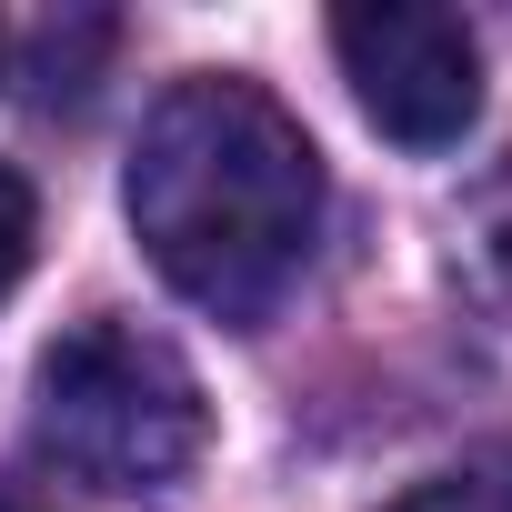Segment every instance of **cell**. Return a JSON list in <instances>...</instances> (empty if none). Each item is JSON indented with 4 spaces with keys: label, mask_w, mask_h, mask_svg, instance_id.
<instances>
[{
    "label": "cell",
    "mask_w": 512,
    "mask_h": 512,
    "mask_svg": "<svg viewBox=\"0 0 512 512\" xmlns=\"http://www.w3.org/2000/svg\"><path fill=\"white\" fill-rule=\"evenodd\" d=\"M322 201V151L262 81L191 71L151 101L131 151V231L191 312L231 332L272 322L312 272Z\"/></svg>",
    "instance_id": "obj_1"
},
{
    "label": "cell",
    "mask_w": 512,
    "mask_h": 512,
    "mask_svg": "<svg viewBox=\"0 0 512 512\" xmlns=\"http://www.w3.org/2000/svg\"><path fill=\"white\" fill-rule=\"evenodd\" d=\"M31 442L81 492H171L211 442V402H201V372L161 332L101 312L41 352Z\"/></svg>",
    "instance_id": "obj_2"
},
{
    "label": "cell",
    "mask_w": 512,
    "mask_h": 512,
    "mask_svg": "<svg viewBox=\"0 0 512 512\" xmlns=\"http://www.w3.org/2000/svg\"><path fill=\"white\" fill-rule=\"evenodd\" d=\"M332 61L362 101V121L402 151H452L482 121V41L462 11H422V0H382V11L332 21Z\"/></svg>",
    "instance_id": "obj_3"
},
{
    "label": "cell",
    "mask_w": 512,
    "mask_h": 512,
    "mask_svg": "<svg viewBox=\"0 0 512 512\" xmlns=\"http://www.w3.org/2000/svg\"><path fill=\"white\" fill-rule=\"evenodd\" d=\"M392 512H512V452H482V462H452L432 482H412Z\"/></svg>",
    "instance_id": "obj_4"
},
{
    "label": "cell",
    "mask_w": 512,
    "mask_h": 512,
    "mask_svg": "<svg viewBox=\"0 0 512 512\" xmlns=\"http://www.w3.org/2000/svg\"><path fill=\"white\" fill-rule=\"evenodd\" d=\"M472 262H482V282H492V302L512 312V171L482 191V211H472Z\"/></svg>",
    "instance_id": "obj_5"
},
{
    "label": "cell",
    "mask_w": 512,
    "mask_h": 512,
    "mask_svg": "<svg viewBox=\"0 0 512 512\" xmlns=\"http://www.w3.org/2000/svg\"><path fill=\"white\" fill-rule=\"evenodd\" d=\"M31 241H41V201H31V181H21V171H0V302L21 292Z\"/></svg>",
    "instance_id": "obj_6"
},
{
    "label": "cell",
    "mask_w": 512,
    "mask_h": 512,
    "mask_svg": "<svg viewBox=\"0 0 512 512\" xmlns=\"http://www.w3.org/2000/svg\"><path fill=\"white\" fill-rule=\"evenodd\" d=\"M0 512H31V502H0Z\"/></svg>",
    "instance_id": "obj_7"
}]
</instances>
